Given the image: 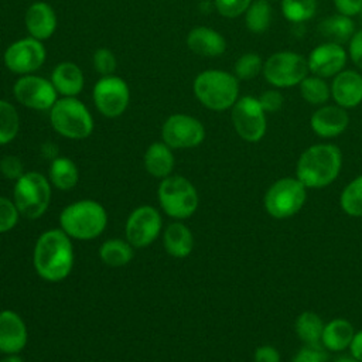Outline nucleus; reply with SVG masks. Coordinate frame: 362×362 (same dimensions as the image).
<instances>
[{
    "mask_svg": "<svg viewBox=\"0 0 362 362\" xmlns=\"http://www.w3.org/2000/svg\"><path fill=\"white\" fill-rule=\"evenodd\" d=\"M33 263L37 274L51 283L62 281L74 267V246L62 229H48L35 242Z\"/></svg>",
    "mask_w": 362,
    "mask_h": 362,
    "instance_id": "1",
    "label": "nucleus"
},
{
    "mask_svg": "<svg viewBox=\"0 0 362 362\" xmlns=\"http://www.w3.org/2000/svg\"><path fill=\"white\" fill-rule=\"evenodd\" d=\"M342 167V153L331 143H318L298 157L296 175L305 188H324L335 181Z\"/></svg>",
    "mask_w": 362,
    "mask_h": 362,
    "instance_id": "2",
    "label": "nucleus"
},
{
    "mask_svg": "<svg viewBox=\"0 0 362 362\" xmlns=\"http://www.w3.org/2000/svg\"><path fill=\"white\" fill-rule=\"evenodd\" d=\"M239 79L223 69H205L192 82L195 99L214 112L230 109L239 99Z\"/></svg>",
    "mask_w": 362,
    "mask_h": 362,
    "instance_id": "3",
    "label": "nucleus"
},
{
    "mask_svg": "<svg viewBox=\"0 0 362 362\" xmlns=\"http://www.w3.org/2000/svg\"><path fill=\"white\" fill-rule=\"evenodd\" d=\"M61 229L74 239L98 238L107 225L106 209L93 199H82L66 205L59 214Z\"/></svg>",
    "mask_w": 362,
    "mask_h": 362,
    "instance_id": "4",
    "label": "nucleus"
},
{
    "mask_svg": "<svg viewBox=\"0 0 362 362\" xmlns=\"http://www.w3.org/2000/svg\"><path fill=\"white\" fill-rule=\"evenodd\" d=\"M52 129L65 139L82 140L93 132V117L78 98H58L49 109Z\"/></svg>",
    "mask_w": 362,
    "mask_h": 362,
    "instance_id": "5",
    "label": "nucleus"
},
{
    "mask_svg": "<svg viewBox=\"0 0 362 362\" xmlns=\"http://www.w3.org/2000/svg\"><path fill=\"white\" fill-rule=\"evenodd\" d=\"M13 201L24 218L42 216L51 202L49 180L37 171L24 173L14 184Z\"/></svg>",
    "mask_w": 362,
    "mask_h": 362,
    "instance_id": "6",
    "label": "nucleus"
},
{
    "mask_svg": "<svg viewBox=\"0 0 362 362\" xmlns=\"http://www.w3.org/2000/svg\"><path fill=\"white\" fill-rule=\"evenodd\" d=\"M310 74L307 57L296 51H277L264 59L262 75L264 81L277 89L298 86Z\"/></svg>",
    "mask_w": 362,
    "mask_h": 362,
    "instance_id": "7",
    "label": "nucleus"
},
{
    "mask_svg": "<svg viewBox=\"0 0 362 362\" xmlns=\"http://www.w3.org/2000/svg\"><path fill=\"white\" fill-rule=\"evenodd\" d=\"M157 195L161 209L174 219L189 218L199 204L197 188L182 175L163 178Z\"/></svg>",
    "mask_w": 362,
    "mask_h": 362,
    "instance_id": "8",
    "label": "nucleus"
},
{
    "mask_svg": "<svg viewBox=\"0 0 362 362\" xmlns=\"http://www.w3.org/2000/svg\"><path fill=\"white\" fill-rule=\"evenodd\" d=\"M307 188L296 177H284L273 182L264 194V209L276 218L284 219L296 215L305 204Z\"/></svg>",
    "mask_w": 362,
    "mask_h": 362,
    "instance_id": "9",
    "label": "nucleus"
},
{
    "mask_svg": "<svg viewBox=\"0 0 362 362\" xmlns=\"http://www.w3.org/2000/svg\"><path fill=\"white\" fill-rule=\"evenodd\" d=\"M230 120L236 134L247 143H257L266 134V112L256 96H239L230 107Z\"/></svg>",
    "mask_w": 362,
    "mask_h": 362,
    "instance_id": "10",
    "label": "nucleus"
},
{
    "mask_svg": "<svg viewBox=\"0 0 362 362\" xmlns=\"http://www.w3.org/2000/svg\"><path fill=\"white\" fill-rule=\"evenodd\" d=\"M92 100L96 110L109 119L122 116L130 103V88L117 75L100 76L92 89Z\"/></svg>",
    "mask_w": 362,
    "mask_h": 362,
    "instance_id": "11",
    "label": "nucleus"
},
{
    "mask_svg": "<svg viewBox=\"0 0 362 362\" xmlns=\"http://www.w3.org/2000/svg\"><path fill=\"white\" fill-rule=\"evenodd\" d=\"M45 58L47 49L42 41L28 35L13 41L4 49L3 64L10 72L21 76L35 74L44 65Z\"/></svg>",
    "mask_w": 362,
    "mask_h": 362,
    "instance_id": "12",
    "label": "nucleus"
},
{
    "mask_svg": "<svg viewBox=\"0 0 362 362\" xmlns=\"http://www.w3.org/2000/svg\"><path fill=\"white\" fill-rule=\"evenodd\" d=\"M14 99L33 110H49L58 100V93L49 79L28 74L21 75L13 85Z\"/></svg>",
    "mask_w": 362,
    "mask_h": 362,
    "instance_id": "13",
    "label": "nucleus"
},
{
    "mask_svg": "<svg viewBox=\"0 0 362 362\" xmlns=\"http://www.w3.org/2000/svg\"><path fill=\"white\" fill-rule=\"evenodd\" d=\"M204 139L202 122L187 113H174L161 126V140L171 148H192L199 146Z\"/></svg>",
    "mask_w": 362,
    "mask_h": 362,
    "instance_id": "14",
    "label": "nucleus"
},
{
    "mask_svg": "<svg viewBox=\"0 0 362 362\" xmlns=\"http://www.w3.org/2000/svg\"><path fill=\"white\" fill-rule=\"evenodd\" d=\"M161 228L163 219L158 209L151 205L137 206L126 221V240L133 247H146L157 239Z\"/></svg>",
    "mask_w": 362,
    "mask_h": 362,
    "instance_id": "15",
    "label": "nucleus"
},
{
    "mask_svg": "<svg viewBox=\"0 0 362 362\" xmlns=\"http://www.w3.org/2000/svg\"><path fill=\"white\" fill-rule=\"evenodd\" d=\"M346 48L341 44L324 41L314 47L307 55L308 71L313 75L324 79H332L337 74L345 69L348 62Z\"/></svg>",
    "mask_w": 362,
    "mask_h": 362,
    "instance_id": "16",
    "label": "nucleus"
},
{
    "mask_svg": "<svg viewBox=\"0 0 362 362\" xmlns=\"http://www.w3.org/2000/svg\"><path fill=\"white\" fill-rule=\"evenodd\" d=\"M349 113L337 103L318 106L311 117L310 127L321 139H334L341 136L349 126Z\"/></svg>",
    "mask_w": 362,
    "mask_h": 362,
    "instance_id": "17",
    "label": "nucleus"
},
{
    "mask_svg": "<svg viewBox=\"0 0 362 362\" xmlns=\"http://www.w3.org/2000/svg\"><path fill=\"white\" fill-rule=\"evenodd\" d=\"M331 99L344 109H354L362 103V72L345 68L331 82Z\"/></svg>",
    "mask_w": 362,
    "mask_h": 362,
    "instance_id": "18",
    "label": "nucleus"
},
{
    "mask_svg": "<svg viewBox=\"0 0 362 362\" xmlns=\"http://www.w3.org/2000/svg\"><path fill=\"white\" fill-rule=\"evenodd\" d=\"M24 25L30 37L45 41L57 30L58 18L54 7L45 1H34L24 14Z\"/></svg>",
    "mask_w": 362,
    "mask_h": 362,
    "instance_id": "19",
    "label": "nucleus"
},
{
    "mask_svg": "<svg viewBox=\"0 0 362 362\" xmlns=\"http://www.w3.org/2000/svg\"><path fill=\"white\" fill-rule=\"evenodd\" d=\"M28 332L23 318L13 310L0 311V352L18 354L27 345Z\"/></svg>",
    "mask_w": 362,
    "mask_h": 362,
    "instance_id": "20",
    "label": "nucleus"
},
{
    "mask_svg": "<svg viewBox=\"0 0 362 362\" xmlns=\"http://www.w3.org/2000/svg\"><path fill=\"white\" fill-rule=\"evenodd\" d=\"M185 42L192 54L204 58L221 57L228 47L225 37L218 30L206 25L194 27L187 34Z\"/></svg>",
    "mask_w": 362,
    "mask_h": 362,
    "instance_id": "21",
    "label": "nucleus"
},
{
    "mask_svg": "<svg viewBox=\"0 0 362 362\" xmlns=\"http://www.w3.org/2000/svg\"><path fill=\"white\" fill-rule=\"evenodd\" d=\"M57 93L64 98H76L85 88V75L79 65L71 61L57 64L49 75Z\"/></svg>",
    "mask_w": 362,
    "mask_h": 362,
    "instance_id": "22",
    "label": "nucleus"
},
{
    "mask_svg": "<svg viewBox=\"0 0 362 362\" xmlns=\"http://www.w3.org/2000/svg\"><path fill=\"white\" fill-rule=\"evenodd\" d=\"M175 158L173 148L163 140L151 143L144 153V167L147 173L156 178H165L174 170Z\"/></svg>",
    "mask_w": 362,
    "mask_h": 362,
    "instance_id": "23",
    "label": "nucleus"
},
{
    "mask_svg": "<svg viewBox=\"0 0 362 362\" xmlns=\"http://www.w3.org/2000/svg\"><path fill=\"white\" fill-rule=\"evenodd\" d=\"M163 245L170 256L175 259H184L194 249L192 232L182 222H171L164 230Z\"/></svg>",
    "mask_w": 362,
    "mask_h": 362,
    "instance_id": "24",
    "label": "nucleus"
},
{
    "mask_svg": "<svg viewBox=\"0 0 362 362\" xmlns=\"http://www.w3.org/2000/svg\"><path fill=\"white\" fill-rule=\"evenodd\" d=\"M317 31L321 34L322 38H325V41L344 45L348 44V41L356 31V27L352 17L335 13L321 20L317 25Z\"/></svg>",
    "mask_w": 362,
    "mask_h": 362,
    "instance_id": "25",
    "label": "nucleus"
},
{
    "mask_svg": "<svg viewBox=\"0 0 362 362\" xmlns=\"http://www.w3.org/2000/svg\"><path fill=\"white\" fill-rule=\"evenodd\" d=\"M354 335H355V329L348 320L334 318L325 324L321 344L328 351H332V352L344 351L345 348H349Z\"/></svg>",
    "mask_w": 362,
    "mask_h": 362,
    "instance_id": "26",
    "label": "nucleus"
},
{
    "mask_svg": "<svg viewBox=\"0 0 362 362\" xmlns=\"http://www.w3.org/2000/svg\"><path fill=\"white\" fill-rule=\"evenodd\" d=\"M79 178L76 164L68 157H57L51 161L48 170L49 182L62 191L72 189Z\"/></svg>",
    "mask_w": 362,
    "mask_h": 362,
    "instance_id": "27",
    "label": "nucleus"
},
{
    "mask_svg": "<svg viewBox=\"0 0 362 362\" xmlns=\"http://www.w3.org/2000/svg\"><path fill=\"white\" fill-rule=\"evenodd\" d=\"M298 92L304 102L311 106H322L331 99V86L328 79L308 74L300 83Z\"/></svg>",
    "mask_w": 362,
    "mask_h": 362,
    "instance_id": "28",
    "label": "nucleus"
},
{
    "mask_svg": "<svg viewBox=\"0 0 362 362\" xmlns=\"http://www.w3.org/2000/svg\"><path fill=\"white\" fill-rule=\"evenodd\" d=\"M273 17L272 4L267 0H253L243 14V23L249 33L263 34L270 28Z\"/></svg>",
    "mask_w": 362,
    "mask_h": 362,
    "instance_id": "29",
    "label": "nucleus"
},
{
    "mask_svg": "<svg viewBox=\"0 0 362 362\" xmlns=\"http://www.w3.org/2000/svg\"><path fill=\"white\" fill-rule=\"evenodd\" d=\"M99 257L109 267H122L133 259V246L123 239H107L99 247Z\"/></svg>",
    "mask_w": 362,
    "mask_h": 362,
    "instance_id": "30",
    "label": "nucleus"
},
{
    "mask_svg": "<svg viewBox=\"0 0 362 362\" xmlns=\"http://www.w3.org/2000/svg\"><path fill=\"white\" fill-rule=\"evenodd\" d=\"M324 321L313 311H303L294 322V331L303 344L321 342Z\"/></svg>",
    "mask_w": 362,
    "mask_h": 362,
    "instance_id": "31",
    "label": "nucleus"
},
{
    "mask_svg": "<svg viewBox=\"0 0 362 362\" xmlns=\"http://www.w3.org/2000/svg\"><path fill=\"white\" fill-rule=\"evenodd\" d=\"M317 8V0H280V11L283 17L293 24L311 20L315 16Z\"/></svg>",
    "mask_w": 362,
    "mask_h": 362,
    "instance_id": "32",
    "label": "nucleus"
},
{
    "mask_svg": "<svg viewBox=\"0 0 362 362\" xmlns=\"http://www.w3.org/2000/svg\"><path fill=\"white\" fill-rule=\"evenodd\" d=\"M20 130V116L16 106L0 99V146L13 141Z\"/></svg>",
    "mask_w": 362,
    "mask_h": 362,
    "instance_id": "33",
    "label": "nucleus"
},
{
    "mask_svg": "<svg viewBox=\"0 0 362 362\" xmlns=\"http://www.w3.org/2000/svg\"><path fill=\"white\" fill-rule=\"evenodd\" d=\"M263 58L260 57V54L253 52V51H247L243 52L242 55L238 57V59L233 64V75L243 82L247 81H253L255 78H257L259 75H262L263 71Z\"/></svg>",
    "mask_w": 362,
    "mask_h": 362,
    "instance_id": "34",
    "label": "nucleus"
},
{
    "mask_svg": "<svg viewBox=\"0 0 362 362\" xmlns=\"http://www.w3.org/2000/svg\"><path fill=\"white\" fill-rule=\"evenodd\" d=\"M339 204L342 211L354 218L362 216V175L354 178L342 191Z\"/></svg>",
    "mask_w": 362,
    "mask_h": 362,
    "instance_id": "35",
    "label": "nucleus"
},
{
    "mask_svg": "<svg viewBox=\"0 0 362 362\" xmlns=\"http://www.w3.org/2000/svg\"><path fill=\"white\" fill-rule=\"evenodd\" d=\"M92 65L100 76L115 75V71L117 68V58H116L113 51H110L109 48L102 47V48H98L93 52Z\"/></svg>",
    "mask_w": 362,
    "mask_h": 362,
    "instance_id": "36",
    "label": "nucleus"
},
{
    "mask_svg": "<svg viewBox=\"0 0 362 362\" xmlns=\"http://www.w3.org/2000/svg\"><path fill=\"white\" fill-rule=\"evenodd\" d=\"M291 362H328V349L321 344H304Z\"/></svg>",
    "mask_w": 362,
    "mask_h": 362,
    "instance_id": "37",
    "label": "nucleus"
},
{
    "mask_svg": "<svg viewBox=\"0 0 362 362\" xmlns=\"http://www.w3.org/2000/svg\"><path fill=\"white\" fill-rule=\"evenodd\" d=\"M253 0H214V7L225 18H238L245 14Z\"/></svg>",
    "mask_w": 362,
    "mask_h": 362,
    "instance_id": "38",
    "label": "nucleus"
},
{
    "mask_svg": "<svg viewBox=\"0 0 362 362\" xmlns=\"http://www.w3.org/2000/svg\"><path fill=\"white\" fill-rule=\"evenodd\" d=\"M20 212L14 201L0 197V233L11 230L18 222Z\"/></svg>",
    "mask_w": 362,
    "mask_h": 362,
    "instance_id": "39",
    "label": "nucleus"
},
{
    "mask_svg": "<svg viewBox=\"0 0 362 362\" xmlns=\"http://www.w3.org/2000/svg\"><path fill=\"white\" fill-rule=\"evenodd\" d=\"M259 103L267 113H279L284 107V95L277 88L264 89L259 96Z\"/></svg>",
    "mask_w": 362,
    "mask_h": 362,
    "instance_id": "40",
    "label": "nucleus"
},
{
    "mask_svg": "<svg viewBox=\"0 0 362 362\" xmlns=\"http://www.w3.org/2000/svg\"><path fill=\"white\" fill-rule=\"evenodd\" d=\"M0 173L8 178L17 181L25 171H24V164L20 157L8 154L0 158Z\"/></svg>",
    "mask_w": 362,
    "mask_h": 362,
    "instance_id": "41",
    "label": "nucleus"
},
{
    "mask_svg": "<svg viewBox=\"0 0 362 362\" xmlns=\"http://www.w3.org/2000/svg\"><path fill=\"white\" fill-rule=\"evenodd\" d=\"M346 45L348 58L351 59L354 66L362 72V28L354 33Z\"/></svg>",
    "mask_w": 362,
    "mask_h": 362,
    "instance_id": "42",
    "label": "nucleus"
},
{
    "mask_svg": "<svg viewBox=\"0 0 362 362\" xmlns=\"http://www.w3.org/2000/svg\"><path fill=\"white\" fill-rule=\"evenodd\" d=\"M335 11L348 17H355L359 14L362 7V0H332Z\"/></svg>",
    "mask_w": 362,
    "mask_h": 362,
    "instance_id": "43",
    "label": "nucleus"
},
{
    "mask_svg": "<svg viewBox=\"0 0 362 362\" xmlns=\"http://www.w3.org/2000/svg\"><path fill=\"white\" fill-rule=\"evenodd\" d=\"M255 362H280L279 351L272 345H260L253 355Z\"/></svg>",
    "mask_w": 362,
    "mask_h": 362,
    "instance_id": "44",
    "label": "nucleus"
},
{
    "mask_svg": "<svg viewBox=\"0 0 362 362\" xmlns=\"http://www.w3.org/2000/svg\"><path fill=\"white\" fill-rule=\"evenodd\" d=\"M349 349H351V355L362 362V329L355 332V335L351 341Z\"/></svg>",
    "mask_w": 362,
    "mask_h": 362,
    "instance_id": "45",
    "label": "nucleus"
},
{
    "mask_svg": "<svg viewBox=\"0 0 362 362\" xmlns=\"http://www.w3.org/2000/svg\"><path fill=\"white\" fill-rule=\"evenodd\" d=\"M41 153H42V156L45 157V158H48V160H54V158H57V157H59L58 156V146L55 144V143H51V141H45L42 146H41Z\"/></svg>",
    "mask_w": 362,
    "mask_h": 362,
    "instance_id": "46",
    "label": "nucleus"
},
{
    "mask_svg": "<svg viewBox=\"0 0 362 362\" xmlns=\"http://www.w3.org/2000/svg\"><path fill=\"white\" fill-rule=\"evenodd\" d=\"M0 362H23V359L17 354H8L0 359Z\"/></svg>",
    "mask_w": 362,
    "mask_h": 362,
    "instance_id": "47",
    "label": "nucleus"
},
{
    "mask_svg": "<svg viewBox=\"0 0 362 362\" xmlns=\"http://www.w3.org/2000/svg\"><path fill=\"white\" fill-rule=\"evenodd\" d=\"M332 362H361V361H358V359L354 358L352 355H341V356H338L337 359H334Z\"/></svg>",
    "mask_w": 362,
    "mask_h": 362,
    "instance_id": "48",
    "label": "nucleus"
},
{
    "mask_svg": "<svg viewBox=\"0 0 362 362\" xmlns=\"http://www.w3.org/2000/svg\"><path fill=\"white\" fill-rule=\"evenodd\" d=\"M359 17H361V20H362V7H361V11H359V14H358Z\"/></svg>",
    "mask_w": 362,
    "mask_h": 362,
    "instance_id": "49",
    "label": "nucleus"
},
{
    "mask_svg": "<svg viewBox=\"0 0 362 362\" xmlns=\"http://www.w3.org/2000/svg\"><path fill=\"white\" fill-rule=\"evenodd\" d=\"M267 1H277V0H267Z\"/></svg>",
    "mask_w": 362,
    "mask_h": 362,
    "instance_id": "50",
    "label": "nucleus"
}]
</instances>
